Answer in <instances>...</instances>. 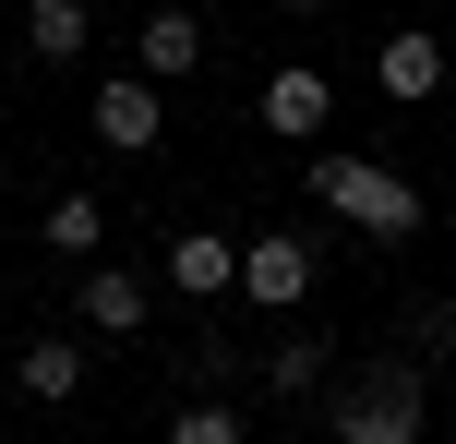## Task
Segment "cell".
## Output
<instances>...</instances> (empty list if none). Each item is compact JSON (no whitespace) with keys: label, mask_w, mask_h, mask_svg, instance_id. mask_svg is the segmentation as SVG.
Returning a JSON list of instances; mask_svg holds the SVG:
<instances>
[{"label":"cell","mask_w":456,"mask_h":444,"mask_svg":"<svg viewBox=\"0 0 456 444\" xmlns=\"http://www.w3.org/2000/svg\"><path fill=\"white\" fill-rule=\"evenodd\" d=\"M420 360H372L361 384L337 397V444H420Z\"/></svg>","instance_id":"obj_2"},{"label":"cell","mask_w":456,"mask_h":444,"mask_svg":"<svg viewBox=\"0 0 456 444\" xmlns=\"http://www.w3.org/2000/svg\"><path fill=\"white\" fill-rule=\"evenodd\" d=\"M168 288H181L192 312L240 301V240H228V229H168Z\"/></svg>","instance_id":"obj_5"},{"label":"cell","mask_w":456,"mask_h":444,"mask_svg":"<svg viewBox=\"0 0 456 444\" xmlns=\"http://www.w3.org/2000/svg\"><path fill=\"white\" fill-rule=\"evenodd\" d=\"M372 85H385L396 109H420V96H444V36H420V24H396V36L372 48Z\"/></svg>","instance_id":"obj_9"},{"label":"cell","mask_w":456,"mask_h":444,"mask_svg":"<svg viewBox=\"0 0 456 444\" xmlns=\"http://www.w3.org/2000/svg\"><path fill=\"white\" fill-rule=\"evenodd\" d=\"M85 133L109 144V157H157V133H168V85H157V72H109V85L85 96Z\"/></svg>","instance_id":"obj_3"},{"label":"cell","mask_w":456,"mask_h":444,"mask_svg":"<svg viewBox=\"0 0 456 444\" xmlns=\"http://www.w3.org/2000/svg\"><path fill=\"white\" fill-rule=\"evenodd\" d=\"M85 48H96V12H85V0H24V61L72 72Z\"/></svg>","instance_id":"obj_11"},{"label":"cell","mask_w":456,"mask_h":444,"mask_svg":"<svg viewBox=\"0 0 456 444\" xmlns=\"http://www.w3.org/2000/svg\"><path fill=\"white\" fill-rule=\"evenodd\" d=\"M324 384V336H276V360H265V397H313Z\"/></svg>","instance_id":"obj_14"},{"label":"cell","mask_w":456,"mask_h":444,"mask_svg":"<svg viewBox=\"0 0 456 444\" xmlns=\"http://www.w3.org/2000/svg\"><path fill=\"white\" fill-rule=\"evenodd\" d=\"M0 12H24V0H0Z\"/></svg>","instance_id":"obj_18"},{"label":"cell","mask_w":456,"mask_h":444,"mask_svg":"<svg viewBox=\"0 0 456 444\" xmlns=\"http://www.w3.org/2000/svg\"><path fill=\"white\" fill-rule=\"evenodd\" d=\"M252 109H265V133H276V144H313L324 120H337V85L289 61V72H265V96H252Z\"/></svg>","instance_id":"obj_8"},{"label":"cell","mask_w":456,"mask_h":444,"mask_svg":"<svg viewBox=\"0 0 456 444\" xmlns=\"http://www.w3.org/2000/svg\"><path fill=\"white\" fill-rule=\"evenodd\" d=\"M289 12H324V0H289Z\"/></svg>","instance_id":"obj_16"},{"label":"cell","mask_w":456,"mask_h":444,"mask_svg":"<svg viewBox=\"0 0 456 444\" xmlns=\"http://www.w3.org/2000/svg\"><path fill=\"white\" fill-rule=\"evenodd\" d=\"M157 444H252V421H240L228 397H192V408H168V432H157Z\"/></svg>","instance_id":"obj_13"},{"label":"cell","mask_w":456,"mask_h":444,"mask_svg":"<svg viewBox=\"0 0 456 444\" xmlns=\"http://www.w3.org/2000/svg\"><path fill=\"white\" fill-rule=\"evenodd\" d=\"M61 444H96V432H61Z\"/></svg>","instance_id":"obj_17"},{"label":"cell","mask_w":456,"mask_h":444,"mask_svg":"<svg viewBox=\"0 0 456 444\" xmlns=\"http://www.w3.org/2000/svg\"><path fill=\"white\" fill-rule=\"evenodd\" d=\"M313 277H324V264H313L300 229H252V240H240V301H252V312H300Z\"/></svg>","instance_id":"obj_4"},{"label":"cell","mask_w":456,"mask_h":444,"mask_svg":"<svg viewBox=\"0 0 456 444\" xmlns=\"http://www.w3.org/2000/svg\"><path fill=\"white\" fill-rule=\"evenodd\" d=\"M37 240H48L61 264H96V253H109V205H96V192H61V205L37 216Z\"/></svg>","instance_id":"obj_12"},{"label":"cell","mask_w":456,"mask_h":444,"mask_svg":"<svg viewBox=\"0 0 456 444\" xmlns=\"http://www.w3.org/2000/svg\"><path fill=\"white\" fill-rule=\"evenodd\" d=\"M313 205L337 216V229H361L372 253L420 240V181H409V168H385V157H337V144H324V157H313Z\"/></svg>","instance_id":"obj_1"},{"label":"cell","mask_w":456,"mask_h":444,"mask_svg":"<svg viewBox=\"0 0 456 444\" xmlns=\"http://www.w3.org/2000/svg\"><path fill=\"white\" fill-rule=\"evenodd\" d=\"M444 360H456V312H444Z\"/></svg>","instance_id":"obj_15"},{"label":"cell","mask_w":456,"mask_h":444,"mask_svg":"<svg viewBox=\"0 0 456 444\" xmlns=\"http://www.w3.org/2000/svg\"><path fill=\"white\" fill-rule=\"evenodd\" d=\"M133 72H157V85L205 72V12H181V0H144V24H133Z\"/></svg>","instance_id":"obj_7"},{"label":"cell","mask_w":456,"mask_h":444,"mask_svg":"<svg viewBox=\"0 0 456 444\" xmlns=\"http://www.w3.org/2000/svg\"><path fill=\"white\" fill-rule=\"evenodd\" d=\"M444 312H456V301H444Z\"/></svg>","instance_id":"obj_20"},{"label":"cell","mask_w":456,"mask_h":444,"mask_svg":"<svg viewBox=\"0 0 456 444\" xmlns=\"http://www.w3.org/2000/svg\"><path fill=\"white\" fill-rule=\"evenodd\" d=\"M85 336H24V349H12V384H24V397H37V408H61V397H85Z\"/></svg>","instance_id":"obj_10"},{"label":"cell","mask_w":456,"mask_h":444,"mask_svg":"<svg viewBox=\"0 0 456 444\" xmlns=\"http://www.w3.org/2000/svg\"><path fill=\"white\" fill-rule=\"evenodd\" d=\"M144 312H157V288H144L133 264H85V277H72V325L85 336H144Z\"/></svg>","instance_id":"obj_6"},{"label":"cell","mask_w":456,"mask_h":444,"mask_svg":"<svg viewBox=\"0 0 456 444\" xmlns=\"http://www.w3.org/2000/svg\"><path fill=\"white\" fill-rule=\"evenodd\" d=\"M0 336H12V325H0Z\"/></svg>","instance_id":"obj_19"}]
</instances>
